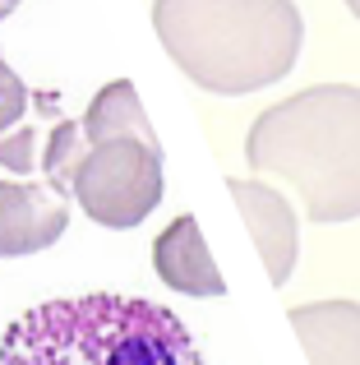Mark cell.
<instances>
[{
    "mask_svg": "<svg viewBox=\"0 0 360 365\" xmlns=\"http://www.w3.org/2000/svg\"><path fill=\"white\" fill-rule=\"evenodd\" d=\"M245 158L300 195L309 222L360 217V88L319 83L250 125Z\"/></svg>",
    "mask_w": 360,
    "mask_h": 365,
    "instance_id": "obj_1",
    "label": "cell"
},
{
    "mask_svg": "<svg viewBox=\"0 0 360 365\" xmlns=\"http://www.w3.org/2000/svg\"><path fill=\"white\" fill-rule=\"evenodd\" d=\"M153 28L185 79L222 98L287 79L305 42L291 0H153Z\"/></svg>",
    "mask_w": 360,
    "mask_h": 365,
    "instance_id": "obj_2",
    "label": "cell"
},
{
    "mask_svg": "<svg viewBox=\"0 0 360 365\" xmlns=\"http://www.w3.org/2000/svg\"><path fill=\"white\" fill-rule=\"evenodd\" d=\"M5 365H198L189 329L139 296H70L23 310L0 338Z\"/></svg>",
    "mask_w": 360,
    "mask_h": 365,
    "instance_id": "obj_3",
    "label": "cell"
},
{
    "mask_svg": "<svg viewBox=\"0 0 360 365\" xmlns=\"http://www.w3.org/2000/svg\"><path fill=\"white\" fill-rule=\"evenodd\" d=\"M83 148L65 195L97 227L129 232L162 204V139L129 79H111L79 116Z\"/></svg>",
    "mask_w": 360,
    "mask_h": 365,
    "instance_id": "obj_4",
    "label": "cell"
},
{
    "mask_svg": "<svg viewBox=\"0 0 360 365\" xmlns=\"http://www.w3.org/2000/svg\"><path fill=\"white\" fill-rule=\"evenodd\" d=\"M70 227V195L51 180H0V259L42 255Z\"/></svg>",
    "mask_w": 360,
    "mask_h": 365,
    "instance_id": "obj_5",
    "label": "cell"
},
{
    "mask_svg": "<svg viewBox=\"0 0 360 365\" xmlns=\"http://www.w3.org/2000/svg\"><path fill=\"white\" fill-rule=\"evenodd\" d=\"M231 199L240 204L245 213V227H250L254 245L263 255V268H268L272 282H287L291 268H296V255H300V222L291 213V204L282 199V190L263 185V180H226Z\"/></svg>",
    "mask_w": 360,
    "mask_h": 365,
    "instance_id": "obj_6",
    "label": "cell"
},
{
    "mask_svg": "<svg viewBox=\"0 0 360 365\" xmlns=\"http://www.w3.org/2000/svg\"><path fill=\"white\" fill-rule=\"evenodd\" d=\"M55 111L51 93H33L0 56V167L28 176L42 162V116Z\"/></svg>",
    "mask_w": 360,
    "mask_h": 365,
    "instance_id": "obj_7",
    "label": "cell"
},
{
    "mask_svg": "<svg viewBox=\"0 0 360 365\" xmlns=\"http://www.w3.org/2000/svg\"><path fill=\"white\" fill-rule=\"evenodd\" d=\"M153 268L171 292L180 296H226V277L217 273L213 255L203 245V232L189 213H180L171 227H162V236L153 241Z\"/></svg>",
    "mask_w": 360,
    "mask_h": 365,
    "instance_id": "obj_8",
    "label": "cell"
},
{
    "mask_svg": "<svg viewBox=\"0 0 360 365\" xmlns=\"http://www.w3.org/2000/svg\"><path fill=\"white\" fill-rule=\"evenodd\" d=\"M291 329L300 333V347L309 361L337 365L360 361V305L356 301H314L291 310Z\"/></svg>",
    "mask_w": 360,
    "mask_h": 365,
    "instance_id": "obj_9",
    "label": "cell"
},
{
    "mask_svg": "<svg viewBox=\"0 0 360 365\" xmlns=\"http://www.w3.org/2000/svg\"><path fill=\"white\" fill-rule=\"evenodd\" d=\"M14 5H18V0H0V19H9V14H14Z\"/></svg>",
    "mask_w": 360,
    "mask_h": 365,
    "instance_id": "obj_10",
    "label": "cell"
},
{
    "mask_svg": "<svg viewBox=\"0 0 360 365\" xmlns=\"http://www.w3.org/2000/svg\"><path fill=\"white\" fill-rule=\"evenodd\" d=\"M346 5H351V14H356V19H360V0H346Z\"/></svg>",
    "mask_w": 360,
    "mask_h": 365,
    "instance_id": "obj_11",
    "label": "cell"
}]
</instances>
